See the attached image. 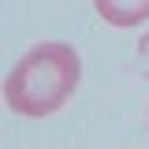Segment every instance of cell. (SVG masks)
Here are the masks:
<instances>
[{"instance_id":"obj_1","label":"cell","mask_w":149,"mask_h":149,"mask_svg":"<svg viewBox=\"0 0 149 149\" xmlns=\"http://www.w3.org/2000/svg\"><path fill=\"white\" fill-rule=\"evenodd\" d=\"M82 78V60L63 41H45L15 63V71L4 82L8 108L22 119H45L60 112Z\"/></svg>"},{"instance_id":"obj_3","label":"cell","mask_w":149,"mask_h":149,"mask_svg":"<svg viewBox=\"0 0 149 149\" xmlns=\"http://www.w3.org/2000/svg\"><path fill=\"white\" fill-rule=\"evenodd\" d=\"M138 71L149 78V30L142 34V41H138Z\"/></svg>"},{"instance_id":"obj_2","label":"cell","mask_w":149,"mask_h":149,"mask_svg":"<svg viewBox=\"0 0 149 149\" xmlns=\"http://www.w3.org/2000/svg\"><path fill=\"white\" fill-rule=\"evenodd\" d=\"M93 8L112 26H138L149 19V0H93Z\"/></svg>"}]
</instances>
